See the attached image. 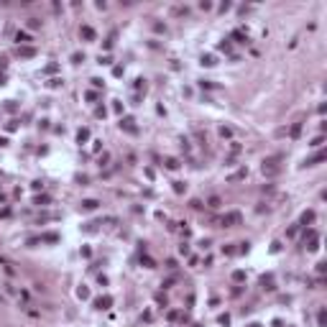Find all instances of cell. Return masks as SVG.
<instances>
[{"mask_svg":"<svg viewBox=\"0 0 327 327\" xmlns=\"http://www.w3.org/2000/svg\"><path fill=\"white\" fill-rule=\"evenodd\" d=\"M28 26H31V28H38V26H41V21H38V18H31Z\"/></svg>","mask_w":327,"mask_h":327,"instance_id":"cell-29","label":"cell"},{"mask_svg":"<svg viewBox=\"0 0 327 327\" xmlns=\"http://www.w3.org/2000/svg\"><path fill=\"white\" fill-rule=\"evenodd\" d=\"M5 110H8V112H15V110H18V105H15L13 100H8V102H5Z\"/></svg>","mask_w":327,"mask_h":327,"instance_id":"cell-24","label":"cell"},{"mask_svg":"<svg viewBox=\"0 0 327 327\" xmlns=\"http://www.w3.org/2000/svg\"><path fill=\"white\" fill-rule=\"evenodd\" d=\"M217 49H220V51H230V41H222Z\"/></svg>","mask_w":327,"mask_h":327,"instance_id":"cell-32","label":"cell"},{"mask_svg":"<svg viewBox=\"0 0 327 327\" xmlns=\"http://www.w3.org/2000/svg\"><path fill=\"white\" fill-rule=\"evenodd\" d=\"M322 141H324V138H322V136H317V138H314V141H312V146H314V148H317V146H322Z\"/></svg>","mask_w":327,"mask_h":327,"instance_id":"cell-35","label":"cell"},{"mask_svg":"<svg viewBox=\"0 0 327 327\" xmlns=\"http://www.w3.org/2000/svg\"><path fill=\"white\" fill-rule=\"evenodd\" d=\"M233 38H238V44H245V41H248V33H243V31H233Z\"/></svg>","mask_w":327,"mask_h":327,"instance_id":"cell-14","label":"cell"},{"mask_svg":"<svg viewBox=\"0 0 327 327\" xmlns=\"http://www.w3.org/2000/svg\"><path fill=\"white\" fill-rule=\"evenodd\" d=\"M261 286H263V289H274V276H271V274L263 276V279H261Z\"/></svg>","mask_w":327,"mask_h":327,"instance_id":"cell-12","label":"cell"},{"mask_svg":"<svg viewBox=\"0 0 327 327\" xmlns=\"http://www.w3.org/2000/svg\"><path fill=\"white\" fill-rule=\"evenodd\" d=\"M166 169H171V171L179 169V161H177V159H166Z\"/></svg>","mask_w":327,"mask_h":327,"instance_id":"cell-20","label":"cell"},{"mask_svg":"<svg viewBox=\"0 0 327 327\" xmlns=\"http://www.w3.org/2000/svg\"><path fill=\"white\" fill-rule=\"evenodd\" d=\"M222 253H225V256H233V253H235V248H233V245H225V248H222Z\"/></svg>","mask_w":327,"mask_h":327,"instance_id":"cell-27","label":"cell"},{"mask_svg":"<svg viewBox=\"0 0 327 327\" xmlns=\"http://www.w3.org/2000/svg\"><path fill=\"white\" fill-rule=\"evenodd\" d=\"M240 222V212H227L225 217H222V225H227V227H233V225H238Z\"/></svg>","mask_w":327,"mask_h":327,"instance_id":"cell-3","label":"cell"},{"mask_svg":"<svg viewBox=\"0 0 327 327\" xmlns=\"http://www.w3.org/2000/svg\"><path fill=\"white\" fill-rule=\"evenodd\" d=\"M202 64H204V67H212V64H215V56H210V54L202 56Z\"/></svg>","mask_w":327,"mask_h":327,"instance_id":"cell-21","label":"cell"},{"mask_svg":"<svg viewBox=\"0 0 327 327\" xmlns=\"http://www.w3.org/2000/svg\"><path fill=\"white\" fill-rule=\"evenodd\" d=\"M77 297H79V299H87V297H90V289H87V286H79V289H77Z\"/></svg>","mask_w":327,"mask_h":327,"instance_id":"cell-16","label":"cell"},{"mask_svg":"<svg viewBox=\"0 0 327 327\" xmlns=\"http://www.w3.org/2000/svg\"><path fill=\"white\" fill-rule=\"evenodd\" d=\"M281 159H284L281 153H276V156H268V159H263V174H266V177H276L279 171H281V164H279Z\"/></svg>","mask_w":327,"mask_h":327,"instance_id":"cell-1","label":"cell"},{"mask_svg":"<svg viewBox=\"0 0 327 327\" xmlns=\"http://www.w3.org/2000/svg\"><path fill=\"white\" fill-rule=\"evenodd\" d=\"M3 146H8V141H5V138H0V148H3Z\"/></svg>","mask_w":327,"mask_h":327,"instance_id":"cell-36","label":"cell"},{"mask_svg":"<svg viewBox=\"0 0 327 327\" xmlns=\"http://www.w3.org/2000/svg\"><path fill=\"white\" fill-rule=\"evenodd\" d=\"M18 54H21L23 59H31V56L36 54V49H33V46H23V49H18Z\"/></svg>","mask_w":327,"mask_h":327,"instance_id":"cell-11","label":"cell"},{"mask_svg":"<svg viewBox=\"0 0 327 327\" xmlns=\"http://www.w3.org/2000/svg\"><path fill=\"white\" fill-rule=\"evenodd\" d=\"M62 215L59 212H41L38 215V222H51V220H59Z\"/></svg>","mask_w":327,"mask_h":327,"instance_id":"cell-7","label":"cell"},{"mask_svg":"<svg viewBox=\"0 0 327 327\" xmlns=\"http://www.w3.org/2000/svg\"><path fill=\"white\" fill-rule=\"evenodd\" d=\"M133 123H136L133 118H123V120H120V128H123V130H128V133H138V128L133 125Z\"/></svg>","mask_w":327,"mask_h":327,"instance_id":"cell-6","label":"cell"},{"mask_svg":"<svg viewBox=\"0 0 327 327\" xmlns=\"http://www.w3.org/2000/svg\"><path fill=\"white\" fill-rule=\"evenodd\" d=\"M297 230H299V225H294V227H289V233H286V235H289V238H294V235H297Z\"/></svg>","mask_w":327,"mask_h":327,"instance_id":"cell-33","label":"cell"},{"mask_svg":"<svg viewBox=\"0 0 327 327\" xmlns=\"http://www.w3.org/2000/svg\"><path fill=\"white\" fill-rule=\"evenodd\" d=\"M312 222H314V210H307L302 215V225H312Z\"/></svg>","mask_w":327,"mask_h":327,"instance_id":"cell-10","label":"cell"},{"mask_svg":"<svg viewBox=\"0 0 327 327\" xmlns=\"http://www.w3.org/2000/svg\"><path fill=\"white\" fill-rule=\"evenodd\" d=\"M243 279H245L243 271H235V274H233V281H243Z\"/></svg>","mask_w":327,"mask_h":327,"instance_id":"cell-28","label":"cell"},{"mask_svg":"<svg viewBox=\"0 0 327 327\" xmlns=\"http://www.w3.org/2000/svg\"><path fill=\"white\" fill-rule=\"evenodd\" d=\"M46 202H49V197H46V194H41V197H36V204H46Z\"/></svg>","mask_w":327,"mask_h":327,"instance_id":"cell-31","label":"cell"},{"mask_svg":"<svg viewBox=\"0 0 327 327\" xmlns=\"http://www.w3.org/2000/svg\"><path fill=\"white\" fill-rule=\"evenodd\" d=\"M317 240H319L317 230H307V233H304V243H307V248H309V251H317Z\"/></svg>","mask_w":327,"mask_h":327,"instance_id":"cell-2","label":"cell"},{"mask_svg":"<svg viewBox=\"0 0 327 327\" xmlns=\"http://www.w3.org/2000/svg\"><path fill=\"white\" fill-rule=\"evenodd\" d=\"M79 36L87 38V41H92V38H95V31H92L90 26H82V28H79Z\"/></svg>","mask_w":327,"mask_h":327,"instance_id":"cell-9","label":"cell"},{"mask_svg":"<svg viewBox=\"0 0 327 327\" xmlns=\"http://www.w3.org/2000/svg\"><path fill=\"white\" fill-rule=\"evenodd\" d=\"M87 138H90V130H87V128H79V130H77V141H79V143L87 141Z\"/></svg>","mask_w":327,"mask_h":327,"instance_id":"cell-13","label":"cell"},{"mask_svg":"<svg viewBox=\"0 0 327 327\" xmlns=\"http://www.w3.org/2000/svg\"><path fill=\"white\" fill-rule=\"evenodd\" d=\"M105 112H107V110H105V107H102V105H100V107H97V110H95V115H97V118H105Z\"/></svg>","mask_w":327,"mask_h":327,"instance_id":"cell-30","label":"cell"},{"mask_svg":"<svg viewBox=\"0 0 327 327\" xmlns=\"http://www.w3.org/2000/svg\"><path fill=\"white\" fill-rule=\"evenodd\" d=\"M72 62H74V64H82V62H84V54H74Z\"/></svg>","mask_w":327,"mask_h":327,"instance_id":"cell-25","label":"cell"},{"mask_svg":"<svg viewBox=\"0 0 327 327\" xmlns=\"http://www.w3.org/2000/svg\"><path fill=\"white\" fill-rule=\"evenodd\" d=\"M15 41H18V44H28L31 38H28L26 33H21V31H18V33H15Z\"/></svg>","mask_w":327,"mask_h":327,"instance_id":"cell-17","label":"cell"},{"mask_svg":"<svg viewBox=\"0 0 327 327\" xmlns=\"http://www.w3.org/2000/svg\"><path fill=\"white\" fill-rule=\"evenodd\" d=\"M110 304H112V297H100V299H95V307H97V309H110Z\"/></svg>","mask_w":327,"mask_h":327,"instance_id":"cell-5","label":"cell"},{"mask_svg":"<svg viewBox=\"0 0 327 327\" xmlns=\"http://www.w3.org/2000/svg\"><path fill=\"white\" fill-rule=\"evenodd\" d=\"M324 159H327V153H324V151H319V153H314V156H309L304 164H307V166H317V164H319V161H324Z\"/></svg>","mask_w":327,"mask_h":327,"instance_id":"cell-4","label":"cell"},{"mask_svg":"<svg viewBox=\"0 0 327 327\" xmlns=\"http://www.w3.org/2000/svg\"><path fill=\"white\" fill-rule=\"evenodd\" d=\"M207 204L212 207V210H217V207H220V197H210V202H207Z\"/></svg>","mask_w":327,"mask_h":327,"instance_id":"cell-23","label":"cell"},{"mask_svg":"<svg viewBox=\"0 0 327 327\" xmlns=\"http://www.w3.org/2000/svg\"><path fill=\"white\" fill-rule=\"evenodd\" d=\"M299 133H302V123H294L292 130H289V136H292V138H299Z\"/></svg>","mask_w":327,"mask_h":327,"instance_id":"cell-15","label":"cell"},{"mask_svg":"<svg viewBox=\"0 0 327 327\" xmlns=\"http://www.w3.org/2000/svg\"><path fill=\"white\" fill-rule=\"evenodd\" d=\"M41 240H46V243H56V240H59V235H56V233H46Z\"/></svg>","mask_w":327,"mask_h":327,"instance_id":"cell-19","label":"cell"},{"mask_svg":"<svg viewBox=\"0 0 327 327\" xmlns=\"http://www.w3.org/2000/svg\"><path fill=\"white\" fill-rule=\"evenodd\" d=\"M199 84H202V87H207V90H212V87H215V84H212V82H210V79H202Z\"/></svg>","mask_w":327,"mask_h":327,"instance_id":"cell-34","label":"cell"},{"mask_svg":"<svg viewBox=\"0 0 327 327\" xmlns=\"http://www.w3.org/2000/svg\"><path fill=\"white\" fill-rule=\"evenodd\" d=\"M174 192H177V194H182V192H187V184H184V182H174Z\"/></svg>","mask_w":327,"mask_h":327,"instance_id":"cell-18","label":"cell"},{"mask_svg":"<svg viewBox=\"0 0 327 327\" xmlns=\"http://www.w3.org/2000/svg\"><path fill=\"white\" fill-rule=\"evenodd\" d=\"M317 319H319V324L324 327V322H327V314H324V309H319V314H317Z\"/></svg>","mask_w":327,"mask_h":327,"instance_id":"cell-26","label":"cell"},{"mask_svg":"<svg viewBox=\"0 0 327 327\" xmlns=\"http://www.w3.org/2000/svg\"><path fill=\"white\" fill-rule=\"evenodd\" d=\"M97 204H100L97 199H84V202H82V210H84V212H92V210H97Z\"/></svg>","mask_w":327,"mask_h":327,"instance_id":"cell-8","label":"cell"},{"mask_svg":"<svg viewBox=\"0 0 327 327\" xmlns=\"http://www.w3.org/2000/svg\"><path fill=\"white\" fill-rule=\"evenodd\" d=\"M220 136H222V138H230V136H233V128H225V125H222V128H220Z\"/></svg>","mask_w":327,"mask_h":327,"instance_id":"cell-22","label":"cell"}]
</instances>
